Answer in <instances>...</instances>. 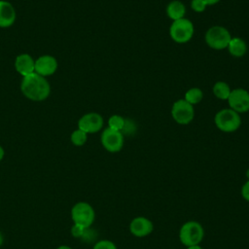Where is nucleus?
I'll use <instances>...</instances> for the list:
<instances>
[{
    "label": "nucleus",
    "mask_w": 249,
    "mask_h": 249,
    "mask_svg": "<svg viewBox=\"0 0 249 249\" xmlns=\"http://www.w3.org/2000/svg\"><path fill=\"white\" fill-rule=\"evenodd\" d=\"M20 90L27 99L32 101H42L49 97L51 93V86L45 77L34 72L22 78Z\"/></svg>",
    "instance_id": "nucleus-1"
},
{
    "label": "nucleus",
    "mask_w": 249,
    "mask_h": 249,
    "mask_svg": "<svg viewBox=\"0 0 249 249\" xmlns=\"http://www.w3.org/2000/svg\"><path fill=\"white\" fill-rule=\"evenodd\" d=\"M214 123L217 128L223 132H234L241 124V118L238 113L231 110V108H226L218 111L214 117Z\"/></svg>",
    "instance_id": "nucleus-2"
},
{
    "label": "nucleus",
    "mask_w": 249,
    "mask_h": 249,
    "mask_svg": "<svg viewBox=\"0 0 249 249\" xmlns=\"http://www.w3.org/2000/svg\"><path fill=\"white\" fill-rule=\"evenodd\" d=\"M231 39V32L222 25H213L209 27L204 35L206 45L213 50H224Z\"/></svg>",
    "instance_id": "nucleus-3"
},
{
    "label": "nucleus",
    "mask_w": 249,
    "mask_h": 249,
    "mask_svg": "<svg viewBox=\"0 0 249 249\" xmlns=\"http://www.w3.org/2000/svg\"><path fill=\"white\" fill-rule=\"evenodd\" d=\"M195 27L193 22L186 18L173 20L169 27L170 38L177 44L188 43L194 36Z\"/></svg>",
    "instance_id": "nucleus-4"
},
{
    "label": "nucleus",
    "mask_w": 249,
    "mask_h": 249,
    "mask_svg": "<svg viewBox=\"0 0 249 249\" xmlns=\"http://www.w3.org/2000/svg\"><path fill=\"white\" fill-rule=\"evenodd\" d=\"M203 235L204 231L202 226L196 221H189L185 223L179 231L180 241L187 247L199 244Z\"/></svg>",
    "instance_id": "nucleus-5"
},
{
    "label": "nucleus",
    "mask_w": 249,
    "mask_h": 249,
    "mask_svg": "<svg viewBox=\"0 0 249 249\" xmlns=\"http://www.w3.org/2000/svg\"><path fill=\"white\" fill-rule=\"evenodd\" d=\"M71 217L76 226L88 229L91 226L94 221L95 213L91 205L88 202H78L71 210Z\"/></svg>",
    "instance_id": "nucleus-6"
},
{
    "label": "nucleus",
    "mask_w": 249,
    "mask_h": 249,
    "mask_svg": "<svg viewBox=\"0 0 249 249\" xmlns=\"http://www.w3.org/2000/svg\"><path fill=\"white\" fill-rule=\"evenodd\" d=\"M171 117L179 124H189L195 117L194 105L188 103L185 99L176 100L171 107Z\"/></svg>",
    "instance_id": "nucleus-7"
},
{
    "label": "nucleus",
    "mask_w": 249,
    "mask_h": 249,
    "mask_svg": "<svg viewBox=\"0 0 249 249\" xmlns=\"http://www.w3.org/2000/svg\"><path fill=\"white\" fill-rule=\"evenodd\" d=\"M227 101L230 108L238 114L249 111V91L242 88L231 89Z\"/></svg>",
    "instance_id": "nucleus-8"
},
{
    "label": "nucleus",
    "mask_w": 249,
    "mask_h": 249,
    "mask_svg": "<svg viewBox=\"0 0 249 249\" xmlns=\"http://www.w3.org/2000/svg\"><path fill=\"white\" fill-rule=\"evenodd\" d=\"M100 141L106 151L110 153H117L123 149L124 134L121 131L107 127L102 131Z\"/></svg>",
    "instance_id": "nucleus-9"
},
{
    "label": "nucleus",
    "mask_w": 249,
    "mask_h": 249,
    "mask_svg": "<svg viewBox=\"0 0 249 249\" xmlns=\"http://www.w3.org/2000/svg\"><path fill=\"white\" fill-rule=\"evenodd\" d=\"M103 118L96 112L87 113L78 121V128L88 133L98 132L103 127Z\"/></svg>",
    "instance_id": "nucleus-10"
},
{
    "label": "nucleus",
    "mask_w": 249,
    "mask_h": 249,
    "mask_svg": "<svg viewBox=\"0 0 249 249\" xmlns=\"http://www.w3.org/2000/svg\"><path fill=\"white\" fill-rule=\"evenodd\" d=\"M57 65V60L53 55H41L35 60V73L46 78L54 74Z\"/></svg>",
    "instance_id": "nucleus-11"
},
{
    "label": "nucleus",
    "mask_w": 249,
    "mask_h": 249,
    "mask_svg": "<svg viewBox=\"0 0 249 249\" xmlns=\"http://www.w3.org/2000/svg\"><path fill=\"white\" fill-rule=\"evenodd\" d=\"M153 229L154 225L152 221L145 217H136L129 225L130 232L137 237H143L150 234L153 231Z\"/></svg>",
    "instance_id": "nucleus-12"
},
{
    "label": "nucleus",
    "mask_w": 249,
    "mask_h": 249,
    "mask_svg": "<svg viewBox=\"0 0 249 249\" xmlns=\"http://www.w3.org/2000/svg\"><path fill=\"white\" fill-rule=\"evenodd\" d=\"M15 68L22 77L35 72V60L28 53H21L16 57Z\"/></svg>",
    "instance_id": "nucleus-13"
},
{
    "label": "nucleus",
    "mask_w": 249,
    "mask_h": 249,
    "mask_svg": "<svg viewBox=\"0 0 249 249\" xmlns=\"http://www.w3.org/2000/svg\"><path fill=\"white\" fill-rule=\"evenodd\" d=\"M17 18L14 6L5 0H0V27L7 28L12 26Z\"/></svg>",
    "instance_id": "nucleus-14"
},
{
    "label": "nucleus",
    "mask_w": 249,
    "mask_h": 249,
    "mask_svg": "<svg viewBox=\"0 0 249 249\" xmlns=\"http://www.w3.org/2000/svg\"><path fill=\"white\" fill-rule=\"evenodd\" d=\"M186 14V7L183 2L179 0L170 1L166 6V15L167 17L173 20H177L183 18Z\"/></svg>",
    "instance_id": "nucleus-15"
},
{
    "label": "nucleus",
    "mask_w": 249,
    "mask_h": 249,
    "mask_svg": "<svg viewBox=\"0 0 249 249\" xmlns=\"http://www.w3.org/2000/svg\"><path fill=\"white\" fill-rule=\"evenodd\" d=\"M227 49L231 55L234 57H242L247 52V45L243 39L239 37H231Z\"/></svg>",
    "instance_id": "nucleus-16"
},
{
    "label": "nucleus",
    "mask_w": 249,
    "mask_h": 249,
    "mask_svg": "<svg viewBox=\"0 0 249 249\" xmlns=\"http://www.w3.org/2000/svg\"><path fill=\"white\" fill-rule=\"evenodd\" d=\"M213 94L221 100H228L229 95L231 91V87L229 86L228 83L223 82V81H218L214 84L213 89H212Z\"/></svg>",
    "instance_id": "nucleus-17"
},
{
    "label": "nucleus",
    "mask_w": 249,
    "mask_h": 249,
    "mask_svg": "<svg viewBox=\"0 0 249 249\" xmlns=\"http://www.w3.org/2000/svg\"><path fill=\"white\" fill-rule=\"evenodd\" d=\"M203 98V92L202 90L199 89V88H191L189 89L186 93H185V96H184V99L192 104V105H195V104H197L199 103Z\"/></svg>",
    "instance_id": "nucleus-18"
},
{
    "label": "nucleus",
    "mask_w": 249,
    "mask_h": 249,
    "mask_svg": "<svg viewBox=\"0 0 249 249\" xmlns=\"http://www.w3.org/2000/svg\"><path fill=\"white\" fill-rule=\"evenodd\" d=\"M124 123H125V119L124 117L120 115H113L108 120V127L113 130L122 132L124 126Z\"/></svg>",
    "instance_id": "nucleus-19"
},
{
    "label": "nucleus",
    "mask_w": 249,
    "mask_h": 249,
    "mask_svg": "<svg viewBox=\"0 0 249 249\" xmlns=\"http://www.w3.org/2000/svg\"><path fill=\"white\" fill-rule=\"evenodd\" d=\"M70 139L75 146H83L87 142L88 134L85 131L78 128L72 132Z\"/></svg>",
    "instance_id": "nucleus-20"
},
{
    "label": "nucleus",
    "mask_w": 249,
    "mask_h": 249,
    "mask_svg": "<svg viewBox=\"0 0 249 249\" xmlns=\"http://www.w3.org/2000/svg\"><path fill=\"white\" fill-rule=\"evenodd\" d=\"M207 4L204 0H192L191 1V8L196 13H202L206 9Z\"/></svg>",
    "instance_id": "nucleus-21"
},
{
    "label": "nucleus",
    "mask_w": 249,
    "mask_h": 249,
    "mask_svg": "<svg viewBox=\"0 0 249 249\" xmlns=\"http://www.w3.org/2000/svg\"><path fill=\"white\" fill-rule=\"evenodd\" d=\"M93 249H117L115 243L113 241L107 240V239H103V240H99L97 241L94 246Z\"/></svg>",
    "instance_id": "nucleus-22"
},
{
    "label": "nucleus",
    "mask_w": 249,
    "mask_h": 249,
    "mask_svg": "<svg viewBox=\"0 0 249 249\" xmlns=\"http://www.w3.org/2000/svg\"><path fill=\"white\" fill-rule=\"evenodd\" d=\"M86 230H87V229L75 225V226L72 228V233H73L74 236L80 237V236H83V235L85 234V231H86Z\"/></svg>",
    "instance_id": "nucleus-23"
},
{
    "label": "nucleus",
    "mask_w": 249,
    "mask_h": 249,
    "mask_svg": "<svg viewBox=\"0 0 249 249\" xmlns=\"http://www.w3.org/2000/svg\"><path fill=\"white\" fill-rule=\"evenodd\" d=\"M241 196H242V197L245 200L249 201V180L242 186V188H241Z\"/></svg>",
    "instance_id": "nucleus-24"
},
{
    "label": "nucleus",
    "mask_w": 249,
    "mask_h": 249,
    "mask_svg": "<svg viewBox=\"0 0 249 249\" xmlns=\"http://www.w3.org/2000/svg\"><path fill=\"white\" fill-rule=\"evenodd\" d=\"M207 4V6H213V5H216L217 3H219L221 0H204Z\"/></svg>",
    "instance_id": "nucleus-25"
},
{
    "label": "nucleus",
    "mask_w": 249,
    "mask_h": 249,
    "mask_svg": "<svg viewBox=\"0 0 249 249\" xmlns=\"http://www.w3.org/2000/svg\"><path fill=\"white\" fill-rule=\"evenodd\" d=\"M187 249H202L200 246H199V244H197V245H193V246H189V247H187Z\"/></svg>",
    "instance_id": "nucleus-26"
},
{
    "label": "nucleus",
    "mask_w": 249,
    "mask_h": 249,
    "mask_svg": "<svg viewBox=\"0 0 249 249\" xmlns=\"http://www.w3.org/2000/svg\"><path fill=\"white\" fill-rule=\"evenodd\" d=\"M4 154H5V152H4V149L0 146V161L2 160V159L4 158Z\"/></svg>",
    "instance_id": "nucleus-27"
},
{
    "label": "nucleus",
    "mask_w": 249,
    "mask_h": 249,
    "mask_svg": "<svg viewBox=\"0 0 249 249\" xmlns=\"http://www.w3.org/2000/svg\"><path fill=\"white\" fill-rule=\"evenodd\" d=\"M57 249H72V248L69 247V246H66V245H61V246H59Z\"/></svg>",
    "instance_id": "nucleus-28"
},
{
    "label": "nucleus",
    "mask_w": 249,
    "mask_h": 249,
    "mask_svg": "<svg viewBox=\"0 0 249 249\" xmlns=\"http://www.w3.org/2000/svg\"><path fill=\"white\" fill-rule=\"evenodd\" d=\"M2 243H3V235H2V233L0 232V246L2 245Z\"/></svg>",
    "instance_id": "nucleus-29"
},
{
    "label": "nucleus",
    "mask_w": 249,
    "mask_h": 249,
    "mask_svg": "<svg viewBox=\"0 0 249 249\" xmlns=\"http://www.w3.org/2000/svg\"><path fill=\"white\" fill-rule=\"evenodd\" d=\"M246 177L248 178V180H249V168L247 169V171H246Z\"/></svg>",
    "instance_id": "nucleus-30"
}]
</instances>
